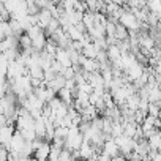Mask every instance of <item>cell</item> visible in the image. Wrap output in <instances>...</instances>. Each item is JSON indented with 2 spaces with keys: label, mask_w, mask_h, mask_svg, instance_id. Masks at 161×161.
<instances>
[{
  "label": "cell",
  "mask_w": 161,
  "mask_h": 161,
  "mask_svg": "<svg viewBox=\"0 0 161 161\" xmlns=\"http://www.w3.org/2000/svg\"><path fill=\"white\" fill-rule=\"evenodd\" d=\"M47 87H51L54 92H60L62 89H65V86H66V79H65V76L63 74H57L52 80H51V82L49 84H46Z\"/></svg>",
  "instance_id": "cell-7"
},
{
  "label": "cell",
  "mask_w": 161,
  "mask_h": 161,
  "mask_svg": "<svg viewBox=\"0 0 161 161\" xmlns=\"http://www.w3.org/2000/svg\"><path fill=\"white\" fill-rule=\"evenodd\" d=\"M111 159H112V158H111V156H108V155H106V153H103V152L98 155V161H111Z\"/></svg>",
  "instance_id": "cell-22"
},
{
  "label": "cell",
  "mask_w": 161,
  "mask_h": 161,
  "mask_svg": "<svg viewBox=\"0 0 161 161\" xmlns=\"http://www.w3.org/2000/svg\"><path fill=\"white\" fill-rule=\"evenodd\" d=\"M141 101H142V98L139 97V93H133V95L126 100V106H128L131 111H137L139 106H141Z\"/></svg>",
  "instance_id": "cell-14"
},
{
  "label": "cell",
  "mask_w": 161,
  "mask_h": 161,
  "mask_svg": "<svg viewBox=\"0 0 161 161\" xmlns=\"http://www.w3.org/2000/svg\"><path fill=\"white\" fill-rule=\"evenodd\" d=\"M86 137L82 134V131L79 130V126H71L69 128V133H68V137H66V142H65V148L71 150V152H76L80 148V145L84 144Z\"/></svg>",
  "instance_id": "cell-1"
},
{
  "label": "cell",
  "mask_w": 161,
  "mask_h": 161,
  "mask_svg": "<svg viewBox=\"0 0 161 161\" xmlns=\"http://www.w3.org/2000/svg\"><path fill=\"white\" fill-rule=\"evenodd\" d=\"M115 142H117V145H119V148H120V152H122L123 156H128V155H131L134 152L136 141L133 137H128V136L122 134V136L115 137Z\"/></svg>",
  "instance_id": "cell-2"
},
{
  "label": "cell",
  "mask_w": 161,
  "mask_h": 161,
  "mask_svg": "<svg viewBox=\"0 0 161 161\" xmlns=\"http://www.w3.org/2000/svg\"><path fill=\"white\" fill-rule=\"evenodd\" d=\"M98 54H100V49H98L93 43H89V44H86V46H84L82 55H86V57H89V58H97V57H98Z\"/></svg>",
  "instance_id": "cell-11"
},
{
  "label": "cell",
  "mask_w": 161,
  "mask_h": 161,
  "mask_svg": "<svg viewBox=\"0 0 161 161\" xmlns=\"http://www.w3.org/2000/svg\"><path fill=\"white\" fill-rule=\"evenodd\" d=\"M55 60H57L63 68H71V66H73V60H71L68 51L63 49V47H58V49H57V52H55Z\"/></svg>",
  "instance_id": "cell-5"
},
{
  "label": "cell",
  "mask_w": 161,
  "mask_h": 161,
  "mask_svg": "<svg viewBox=\"0 0 161 161\" xmlns=\"http://www.w3.org/2000/svg\"><path fill=\"white\" fill-rule=\"evenodd\" d=\"M11 35H13V29H11L10 21H8V22H3V21H2V24H0V38L5 40V38H8V36H11Z\"/></svg>",
  "instance_id": "cell-15"
},
{
  "label": "cell",
  "mask_w": 161,
  "mask_h": 161,
  "mask_svg": "<svg viewBox=\"0 0 161 161\" xmlns=\"http://www.w3.org/2000/svg\"><path fill=\"white\" fill-rule=\"evenodd\" d=\"M108 57H109V60L114 63V62H117V60H120L122 58V55H123V52L120 51V47H119V44H111L109 47H108Z\"/></svg>",
  "instance_id": "cell-10"
},
{
  "label": "cell",
  "mask_w": 161,
  "mask_h": 161,
  "mask_svg": "<svg viewBox=\"0 0 161 161\" xmlns=\"http://www.w3.org/2000/svg\"><path fill=\"white\" fill-rule=\"evenodd\" d=\"M115 38L119 40V41H126V40H130V30L125 27V25H122L120 22L117 24V30H115Z\"/></svg>",
  "instance_id": "cell-12"
},
{
  "label": "cell",
  "mask_w": 161,
  "mask_h": 161,
  "mask_svg": "<svg viewBox=\"0 0 161 161\" xmlns=\"http://www.w3.org/2000/svg\"><path fill=\"white\" fill-rule=\"evenodd\" d=\"M62 74L65 76V79H74V76H76V71H74V68L71 66V68H65Z\"/></svg>",
  "instance_id": "cell-21"
},
{
  "label": "cell",
  "mask_w": 161,
  "mask_h": 161,
  "mask_svg": "<svg viewBox=\"0 0 161 161\" xmlns=\"http://www.w3.org/2000/svg\"><path fill=\"white\" fill-rule=\"evenodd\" d=\"M57 95H58V98H60L65 104H68L69 108L74 104V93H73V90H69V89L65 87V89H62Z\"/></svg>",
  "instance_id": "cell-8"
},
{
  "label": "cell",
  "mask_w": 161,
  "mask_h": 161,
  "mask_svg": "<svg viewBox=\"0 0 161 161\" xmlns=\"http://www.w3.org/2000/svg\"><path fill=\"white\" fill-rule=\"evenodd\" d=\"M74 159L76 158H74L73 152L68 150V148H63L62 153H60V156H58V161H74Z\"/></svg>",
  "instance_id": "cell-20"
},
{
  "label": "cell",
  "mask_w": 161,
  "mask_h": 161,
  "mask_svg": "<svg viewBox=\"0 0 161 161\" xmlns=\"http://www.w3.org/2000/svg\"><path fill=\"white\" fill-rule=\"evenodd\" d=\"M32 44H33L32 43V38L29 36L27 32L19 36V46H21V49H32Z\"/></svg>",
  "instance_id": "cell-17"
},
{
  "label": "cell",
  "mask_w": 161,
  "mask_h": 161,
  "mask_svg": "<svg viewBox=\"0 0 161 161\" xmlns=\"http://www.w3.org/2000/svg\"><path fill=\"white\" fill-rule=\"evenodd\" d=\"M159 114H161V106H159L158 103H150V104H148V115H152V117H159Z\"/></svg>",
  "instance_id": "cell-19"
},
{
  "label": "cell",
  "mask_w": 161,
  "mask_h": 161,
  "mask_svg": "<svg viewBox=\"0 0 161 161\" xmlns=\"http://www.w3.org/2000/svg\"><path fill=\"white\" fill-rule=\"evenodd\" d=\"M103 153H106V155L111 156V158H115V156L122 155V152H120V148H119V145H117V142H115L114 137L104 142V145H103Z\"/></svg>",
  "instance_id": "cell-6"
},
{
  "label": "cell",
  "mask_w": 161,
  "mask_h": 161,
  "mask_svg": "<svg viewBox=\"0 0 161 161\" xmlns=\"http://www.w3.org/2000/svg\"><path fill=\"white\" fill-rule=\"evenodd\" d=\"M111 161H128V159H126V156H123V155H119V156L112 158Z\"/></svg>",
  "instance_id": "cell-23"
},
{
  "label": "cell",
  "mask_w": 161,
  "mask_h": 161,
  "mask_svg": "<svg viewBox=\"0 0 161 161\" xmlns=\"http://www.w3.org/2000/svg\"><path fill=\"white\" fill-rule=\"evenodd\" d=\"M147 8L150 10V13L161 14V0H147Z\"/></svg>",
  "instance_id": "cell-18"
},
{
  "label": "cell",
  "mask_w": 161,
  "mask_h": 161,
  "mask_svg": "<svg viewBox=\"0 0 161 161\" xmlns=\"http://www.w3.org/2000/svg\"><path fill=\"white\" fill-rule=\"evenodd\" d=\"M51 148H52V142L44 141V142L33 152V159H36V161H49Z\"/></svg>",
  "instance_id": "cell-3"
},
{
  "label": "cell",
  "mask_w": 161,
  "mask_h": 161,
  "mask_svg": "<svg viewBox=\"0 0 161 161\" xmlns=\"http://www.w3.org/2000/svg\"><path fill=\"white\" fill-rule=\"evenodd\" d=\"M79 152V158L80 159H90L92 156H95L98 152H97V148H95V145L90 142V141H84V144L80 145V148L77 150Z\"/></svg>",
  "instance_id": "cell-4"
},
{
  "label": "cell",
  "mask_w": 161,
  "mask_h": 161,
  "mask_svg": "<svg viewBox=\"0 0 161 161\" xmlns=\"http://www.w3.org/2000/svg\"><path fill=\"white\" fill-rule=\"evenodd\" d=\"M65 32L69 35V38H71L73 41H82V40L86 38V33H84L82 30H79V29H77L76 25H73V24H71Z\"/></svg>",
  "instance_id": "cell-9"
},
{
  "label": "cell",
  "mask_w": 161,
  "mask_h": 161,
  "mask_svg": "<svg viewBox=\"0 0 161 161\" xmlns=\"http://www.w3.org/2000/svg\"><path fill=\"white\" fill-rule=\"evenodd\" d=\"M74 161H86V159H80V158H77V159H74Z\"/></svg>",
  "instance_id": "cell-24"
},
{
  "label": "cell",
  "mask_w": 161,
  "mask_h": 161,
  "mask_svg": "<svg viewBox=\"0 0 161 161\" xmlns=\"http://www.w3.org/2000/svg\"><path fill=\"white\" fill-rule=\"evenodd\" d=\"M29 76L35 77V79H43L44 80V69L41 68V65L32 66V68H29Z\"/></svg>",
  "instance_id": "cell-16"
},
{
  "label": "cell",
  "mask_w": 161,
  "mask_h": 161,
  "mask_svg": "<svg viewBox=\"0 0 161 161\" xmlns=\"http://www.w3.org/2000/svg\"><path fill=\"white\" fill-rule=\"evenodd\" d=\"M148 144H150L152 150H159V147H161V130H158L156 133H153L148 137Z\"/></svg>",
  "instance_id": "cell-13"
}]
</instances>
